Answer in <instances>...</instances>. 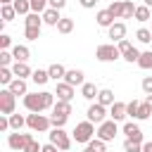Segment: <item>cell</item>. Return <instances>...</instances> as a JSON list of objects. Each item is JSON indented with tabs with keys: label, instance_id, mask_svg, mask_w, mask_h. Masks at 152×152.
Listing matches in <instances>:
<instances>
[{
	"label": "cell",
	"instance_id": "11a10c76",
	"mask_svg": "<svg viewBox=\"0 0 152 152\" xmlns=\"http://www.w3.org/2000/svg\"><path fill=\"white\" fill-rule=\"evenodd\" d=\"M142 2H145V5H147V7H152V0H142Z\"/></svg>",
	"mask_w": 152,
	"mask_h": 152
},
{
	"label": "cell",
	"instance_id": "ee69618b",
	"mask_svg": "<svg viewBox=\"0 0 152 152\" xmlns=\"http://www.w3.org/2000/svg\"><path fill=\"white\" fill-rule=\"evenodd\" d=\"M40 150H43V145H38L36 140H31V142H28V145H26L21 152H40Z\"/></svg>",
	"mask_w": 152,
	"mask_h": 152
},
{
	"label": "cell",
	"instance_id": "74e56055",
	"mask_svg": "<svg viewBox=\"0 0 152 152\" xmlns=\"http://www.w3.org/2000/svg\"><path fill=\"white\" fill-rule=\"evenodd\" d=\"M124 150H126V152H142V142L126 140V142H124Z\"/></svg>",
	"mask_w": 152,
	"mask_h": 152
},
{
	"label": "cell",
	"instance_id": "603a6c76",
	"mask_svg": "<svg viewBox=\"0 0 152 152\" xmlns=\"http://www.w3.org/2000/svg\"><path fill=\"white\" fill-rule=\"evenodd\" d=\"M31 81H33L36 86H45V83L50 81V74H48V71H43V69H36V71L31 74Z\"/></svg>",
	"mask_w": 152,
	"mask_h": 152
},
{
	"label": "cell",
	"instance_id": "681fc988",
	"mask_svg": "<svg viewBox=\"0 0 152 152\" xmlns=\"http://www.w3.org/2000/svg\"><path fill=\"white\" fill-rule=\"evenodd\" d=\"M40 152H57V147L52 145V142H48V145H43V150Z\"/></svg>",
	"mask_w": 152,
	"mask_h": 152
},
{
	"label": "cell",
	"instance_id": "9c48e42d",
	"mask_svg": "<svg viewBox=\"0 0 152 152\" xmlns=\"http://www.w3.org/2000/svg\"><path fill=\"white\" fill-rule=\"evenodd\" d=\"M107 116V109H104V104H100V102H95V104H90L88 107V121H93V124H102V121H107L104 119Z\"/></svg>",
	"mask_w": 152,
	"mask_h": 152
},
{
	"label": "cell",
	"instance_id": "2e32d148",
	"mask_svg": "<svg viewBox=\"0 0 152 152\" xmlns=\"http://www.w3.org/2000/svg\"><path fill=\"white\" fill-rule=\"evenodd\" d=\"M112 24H116V21H114V14H112L109 10H100V12H97V26L109 28Z\"/></svg>",
	"mask_w": 152,
	"mask_h": 152
},
{
	"label": "cell",
	"instance_id": "4fadbf2b",
	"mask_svg": "<svg viewBox=\"0 0 152 152\" xmlns=\"http://www.w3.org/2000/svg\"><path fill=\"white\" fill-rule=\"evenodd\" d=\"M62 21V17H59V10H52V7H48L45 12H43V24H50V26H57Z\"/></svg>",
	"mask_w": 152,
	"mask_h": 152
},
{
	"label": "cell",
	"instance_id": "cb8c5ba5",
	"mask_svg": "<svg viewBox=\"0 0 152 152\" xmlns=\"http://www.w3.org/2000/svg\"><path fill=\"white\" fill-rule=\"evenodd\" d=\"M26 26H31V28H40V26H43V14H38V12L26 14Z\"/></svg>",
	"mask_w": 152,
	"mask_h": 152
},
{
	"label": "cell",
	"instance_id": "6da1fadb",
	"mask_svg": "<svg viewBox=\"0 0 152 152\" xmlns=\"http://www.w3.org/2000/svg\"><path fill=\"white\" fill-rule=\"evenodd\" d=\"M24 107L33 114H40L43 109H52L55 107V93H48V90L28 93V95H24Z\"/></svg>",
	"mask_w": 152,
	"mask_h": 152
},
{
	"label": "cell",
	"instance_id": "484cf974",
	"mask_svg": "<svg viewBox=\"0 0 152 152\" xmlns=\"http://www.w3.org/2000/svg\"><path fill=\"white\" fill-rule=\"evenodd\" d=\"M14 78H17V76L12 74V69H10V66H0V83H2V86H10Z\"/></svg>",
	"mask_w": 152,
	"mask_h": 152
},
{
	"label": "cell",
	"instance_id": "3957f363",
	"mask_svg": "<svg viewBox=\"0 0 152 152\" xmlns=\"http://www.w3.org/2000/svg\"><path fill=\"white\" fill-rule=\"evenodd\" d=\"M95 57H97L100 62H114V59H119V57H121V50H119L114 43L97 45V50H95Z\"/></svg>",
	"mask_w": 152,
	"mask_h": 152
},
{
	"label": "cell",
	"instance_id": "d590c367",
	"mask_svg": "<svg viewBox=\"0 0 152 152\" xmlns=\"http://www.w3.org/2000/svg\"><path fill=\"white\" fill-rule=\"evenodd\" d=\"M135 38H138L140 43H150V40H152V31H150V28H138V31H135Z\"/></svg>",
	"mask_w": 152,
	"mask_h": 152
},
{
	"label": "cell",
	"instance_id": "9a60e30c",
	"mask_svg": "<svg viewBox=\"0 0 152 152\" xmlns=\"http://www.w3.org/2000/svg\"><path fill=\"white\" fill-rule=\"evenodd\" d=\"M109 116H112L114 121H121L124 116H128V112H126V102H114L112 109H109Z\"/></svg>",
	"mask_w": 152,
	"mask_h": 152
},
{
	"label": "cell",
	"instance_id": "30bf717a",
	"mask_svg": "<svg viewBox=\"0 0 152 152\" xmlns=\"http://www.w3.org/2000/svg\"><path fill=\"white\" fill-rule=\"evenodd\" d=\"M55 95H57V100L71 102V97H74V86H69L66 81H62V83H57V90H55Z\"/></svg>",
	"mask_w": 152,
	"mask_h": 152
},
{
	"label": "cell",
	"instance_id": "9f6ffc18",
	"mask_svg": "<svg viewBox=\"0 0 152 152\" xmlns=\"http://www.w3.org/2000/svg\"><path fill=\"white\" fill-rule=\"evenodd\" d=\"M83 152H95V150H93V147H86V150H83Z\"/></svg>",
	"mask_w": 152,
	"mask_h": 152
},
{
	"label": "cell",
	"instance_id": "816d5d0a",
	"mask_svg": "<svg viewBox=\"0 0 152 152\" xmlns=\"http://www.w3.org/2000/svg\"><path fill=\"white\" fill-rule=\"evenodd\" d=\"M142 152H152V142H142Z\"/></svg>",
	"mask_w": 152,
	"mask_h": 152
},
{
	"label": "cell",
	"instance_id": "d6986e66",
	"mask_svg": "<svg viewBox=\"0 0 152 152\" xmlns=\"http://www.w3.org/2000/svg\"><path fill=\"white\" fill-rule=\"evenodd\" d=\"M52 114H57V116H66V119H69V114H71V102L57 100L55 107H52Z\"/></svg>",
	"mask_w": 152,
	"mask_h": 152
},
{
	"label": "cell",
	"instance_id": "e575fe53",
	"mask_svg": "<svg viewBox=\"0 0 152 152\" xmlns=\"http://www.w3.org/2000/svg\"><path fill=\"white\" fill-rule=\"evenodd\" d=\"M124 59H126V62H138V59H140V50L131 45V48L124 52Z\"/></svg>",
	"mask_w": 152,
	"mask_h": 152
},
{
	"label": "cell",
	"instance_id": "f35d334b",
	"mask_svg": "<svg viewBox=\"0 0 152 152\" xmlns=\"http://www.w3.org/2000/svg\"><path fill=\"white\" fill-rule=\"evenodd\" d=\"M138 109H140V102H138V100H131V102L126 104V112H128V116H138Z\"/></svg>",
	"mask_w": 152,
	"mask_h": 152
},
{
	"label": "cell",
	"instance_id": "836d02e7",
	"mask_svg": "<svg viewBox=\"0 0 152 152\" xmlns=\"http://www.w3.org/2000/svg\"><path fill=\"white\" fill-rule=\"evenodd\" d=\"M131 17H135V5L131 0H124V14H121V19H131Z\"/></svg>",
	"mask_w": 152,
	"mask_h": 152
},
{
	"label": "cell",
	"instance_id": "ab89813d",
	"mask_svg": "<svg viewBox=\"0 0 152 152\" xmlns=\"http://www.w3.org/2000/svg\"><path fill=\"white\" fill-rule=\"evenodd\" d=\"M14 57H12V52H7V50H0V66H10V62H12Z\"/></svg>",
	"mask_w": 152,
	"mask_h": 152
},
{
	"label": "cell",
	"instance_id": "f546056e",
	"mask_svg": "<svg viewBox=\"0 0 152 152\" xmlns=\"http://www.w3.org/2000/svg\"><path fill=\"white\" fill-rule=\"evenodd\" d=\"M17 14H31V0H14Z\"/></svg>",
	"mask_w": 152,
	"mask_h": 152
},
{
	"label": "cell",
	"instance_id": "e0dca14e",
	"mask_svg": "<svg viewBox=\"0 0 152 152\" xmlns=\"http://www.w3.org/2000/svg\"><path fill=\"white\" fill-rule=\"evenodd\" d=\"M12 57H14V62H28L31 52H28L26 45H14L12 48Z\"/></svg>",
	"mask_w": 152,
	"mask_h": 152
},
{
	"label": "cell",
	"instance_id": "bcb514c9",
	"mask_svg": "<svg viewBox=\"0 0 152 152\" xmlns=\"http://www.w3.org/2000/svg\"><path fill=\"white\" fill-rule=\"evenodd\" d=\"M142 90H145L147 95H152V76H145V78H142Z\"/></svg>",
	"mask_w": 152,
	"mask_h": 152
},
{
	"label": "cell",
	"instance_id": "5b68a950",
	"mask_svg": "<svg viewBox=\"0 0 152 152\" xmlns=\"http://www.w3.org/2000/svg\"><path fill=\"white\" fill-rule=\"evenodd\" d=\"M26 126L31 128V131H38V133H45L50 126H52V121L48 119V116H43V114H28L26 116Z\"/></svg>",
	"mask_w": 152,
	"mask_h": 152
},
{
	"label": "cell",
	"instance_id": "ac0fdd59",
	"mask_svg": "<svg viewBox=\"0 0 152 152\" xmlns=\"http://www.w3.org/2000/svg\"><path fill=\"white\" fill-rule=\"evenodd\" d=\"M12 74H14L17 78H26V76H31L33 71L28 69L26 62H14V64H12Z\"/></svg>",
	"mask_w": 152,
	"mask_h": 152
},
{
	"label": "cell",
	"instance_id": "b9f144b4",
	"mask_svg": "<svg viewBox=\"0 0 152 152\" xmlns=\"http://www.w3.org/2000/svg\"><path fill=\"white\" fill-rule=\"evenodd\" d=\"M150 114H152V109H150L145 102H140V109H138V116H135V119H147Z\"/></svg>",
	"mask_w": 152,
	"mask_h": 152
},
{
	"label": "cell",
	"instance_id": "52a82bcc",
	"mask_svg": "<svg viewBox=\"0 0 152 152\" xmlns=\"http://www.w3.org/2000/svg\"><path fill=\"white\" fill-rule=\"evenodd\" d=\"M116 121L114 119H109V121H102L100 126H97V138L100 140H104V142H109V140H114L116 138Z\"/></svg>",
	"mask_w": 152,
	"mask_h": 152
},
{
	"label": "cell",
	"instance_id": "6f0895ef",
	"mask_svg": "<svg viewBox=\"0 0 152 152\" xmlns=\"http://www.w3.org/2000/svg\"><path fill=\"white\" fill-rule=\"evenodd\" d=\"M150 21H152V19H150Z\"/></svg>",
	"mask_w": 152,
	"mask_h": 152
},
{
	"label": "cell",
	"instance_id": "f1b7e54d",
	"mask_svg": "<svg viewBox=\"0 0 152 152\" xmlns=\"http://www.w3.org/2000/svg\"><path fill=\"white\" fill-rule=\"evenodd\" d=\"M57 31H59V33H71V31H74V19L62 17V21L57 24Z\"/></svg>",
	"mask_w": 152,
	"mask_h": 152
},
{
	"label": "cell",
	"instance_id": "83f0119b",
	"mask_svg": "<svg viewBox=\"0 0 152 152\" xmlns=\"http://www.w3.org/2000/svg\"><path fill=\"white\" fill-rule=\"evenodd\" d=\"M135 19H138V21H150V19H152V14H150V7H147V5H140V7H135Z\"/></svg>",
	"mask_w": 152,
	"mask_h": 152
},
{
	"label": "cell",
	"instance_id": "f6af8a7d",
	"mask_svg": "<svg viewBox=\"0 0 152 152\" xmlns=\"http://www.w3.org/2000/svg\"><path fill=\"white\" fill-rule=\"evenodd\" d=\"M10 45H12V38H10L7 33H0V48H2V50H7Z\"/></svg>",
	"mask_w": 152,
	"mask_h": 152
},
{
	"label": "cell",
	"instance_id": "7bdbcfd3",
	"mask_svg": "<svg viewBox=\"0 0 152 152\" xmlns=\"http://www.w3.org/2000/svg\"><path fill=\"white\" fill-rule=\"evenodd\" d=\"M50 121H52V126H55V128H62V126L66 124V116H57V114H52V116H50Z\"/></svg>",
	"mask_w": 152,
	"mask_h": 152
},
{
	"label": "cell",
	"instance_id": "f907efd6",
	"mask_svg": "<svg viewBox=\"0 0 152 152\" xmlns=\"http://www.w3.org/2000/svg\"><path fill=\"white\" fill-rule=\"evenodd\" d=\"M78 2H81L83 7H88V10H90V7H95V2H97V0H78Z\"/></svg>",
	"mask_w": 152,
	"mask_h": 152
},
{
	"label": "cell",
	"instance_id": "d4e9b609",
	"mask_svg": "<svg viewBox=\"0 0 152 152\" xmlns=\"http://www.w3.org/2000/svg\"><path fill=\"white\" fill-rule=\"evenodd\" d=\"M97 88H95V83H83L81 86V95L86 97V100H93V97H97Z\"/></svg>",
	"mask_w": 152,
	"mask_h": 152
},
{
	"label": "cell",
	"instance_id": "4dcf8cb0",
	"mask_svg": "<svg viewBox=\"0 0 152 152\" xmlns=\"http://www.w3.org/2000/svg\"><path fill=\"white\" fill-rule=\"evenodd\" d=\"M0 14H2V21H12L17 17V10H14V5H2Z\"/></svg>",
	"mask_w": 152,
	"mask_h": 152
},
{
	"label": "cell",
	"instance_id": "7dc6e473",
	"mask_svg": "<svg viewBox=\"0 0 152 152\" xmlns=\"http://www.w3.org/2000/svg\"><path fill=\"white\" fill-rule=\"evenodd\" d=\"M116 48H119V50H121V57H124V52H126V50H128V48H131V43H128V40H126V38H124V40H119V43H116Z\"/></svg>",
	"mask_w": 152,
	"mask_h": 152
},
{
	"label": "cell",
	"instance_id": "8992f818",
	"mask_svg": "<svg viewBox=\"0 0 152 152\" xmlns=\"http://www.w3.org/2000/svg\"><path fill=\"white\" fill-rule=\"evenodd\" d=\"M50 142H52L57 150H62V152H66V150L71 147V138H69L62 128H52V131H50Z\"/></svg>",
	"mask_w": 152,
	"mask_h": 152
},
{
	"label": "cell",
	"instance_id": "f5cc1de1",
	"mask_svg": "<svg viewBox=\"0 0 152 152\" xmlns=\"http://www.w3.org/2000/svg\"><path fill=\"white\" fill-rule=\"evenodd\" d=\"M145 104H147V107L152 109V95H147V97H145Z\"/></svg>",
	"mask_w": 152,
	"mask_h": 152
},
{
	"label": "cell",
	"instance_id": "8fae6325",
	"mask_svg": "<svg viewBox=\"0 0 152 152\" xmlns=\"http://www.w3.org/2000/svg\"><path fill=\"white\" fill-rule=\"evenodd\" d=\"M124 133H126V140L142 142V131H140V126H135V124H124Z\"/></svg>",
	"mask_w": 152,
	"mask_h": 152
},
{
	"label": "cell",
	"instance_id": "c3c4849f",
	"mask_svg": "<svg viewBox=\"0 0 152 152\" xmlns=\"http://www.w3.org/2000/svg\"><path fill=\"white\" fill-rule=\"evenodd\" d=\"M64 5H66V0H50V7L52 10H62Z\"/></svg>",
	"mask_w": 152,
	"mask_h": 152
},
{
	"label": "cell",
	"instance_id": "44dd1931",
	"mask_svg": "<svg viewBox=\"0 0 152 152\" xmlns=\"http://www.w3.org/2000/svg\"><path fill=\"white\" fill-rule=\"evenodd\" d=\"M48 74H50V78H52V81H59V78H64V76H66V69H64L62 64H57V62H55V64H50Z\"/></svg>",
	"mask_w": 152,
	"mask_h": 152
},
{
	"label": "cell",
	"instance_id": "d6a6232c",
	"mask_svg": "<svg viewBox=\"0 0 152 152\" xmlns=\"http://www.w3.org/2000/svg\"><path fill=\"white\" fill-rule=\"evenodd\" d=\"M48 7H50V0H31V10L38 14H43Z\"/></svg>",
	"mask_w": 152,
	"mask_h": 152
},
{
	"label": "cell",
	"instance_id": "7c38bea8",
	"mask_svg": "<svg viewBox=\"0 0 152 152\" xmlns=\"http://www.w3.org/2000/svg\"><path fill=\"white\" fill-rule=\"evenodd\" d=\"M64 81L69 83V86H83L86 81H83V71L81 69H69L66 71V76H64Z\"/></svg>",
	"mask_w": 152,
	"mask_h": 152
},
{
	"label": "cell",
	"instance_id": "5bb4252c",
	"mask_svg": "<svg viewBox=\"0 0 152 152\" xmlns=\"http://www.w3.org/2000/svg\"><path fill=\"white\" fill-rule=\"evenodd\" d=\"M124 36H126V24H121V21H116V24H112L109 26V38L112 40H124Z\"/></svg>",
	"mask_w": 152,
	"mask_h": 152
},
{
	"label": "cell",
	"instance_id": "277c9868",
	"mask_svg": "<svg viewBox=\"0 0 152 152\" xmlns=\"http://www.w3.org/2000/svg\"><path fill=\"white\" fill-rule=\"evenodd\" d=\"M14 104H17V95H14L10 88L0 90V114L12 116V114H14Z\"/></svg>",
	"mask_w": 152,
	"mask_h": 152
},
{
	"label": "cell",
	"instance_id": "8d00e7d4",
	"mask_svg": "<svg viewBox=\"0 0 152 152\" xmlns=\"http://www.w3.org/2000/svg\"><path fill=\"white\" fill-rule=\"evenodd\" d=\"M24 124H26V119H24V116H19V114H12V116H10V126H12L14 131H19Z\"/></svg>",
	"mask_w": 152,
	"mask_h": 152
},
{
	"label": "cell",
	"instance_id": "ffe728a7",
	"mask_svg": "<svg viewBox=\"0 0 152 152\" xmlns=\"http://www.w3.org/2000/svg\"><path fill=\"white\" fill-rule=\"evenodd\" d=\"M7 88H10L14 95H28V88H26V81H24V78H14Z\"/></svg>",
	"mask_w": 152,
	"mask_h": 152
},
{
	"label": "cell",
	"instance_id": "1f68e13d",
	"mask_svg": "<svg viewBox=\"0 0 152 152\" xmlns=\"http://www.w3.org/2000/svg\"><path fill=\"white\" fill-rule=\"evenodd\" d=\"M107 10H109V12L114 14V19H119V17L124 14V0H114V2H112V5L107 7Z\"/></svg>",
	"mask_w": 152,
	"mask_h": 152
},
{
	"label": "cell",
	"instance_id": "db71d44e",
	"mask_svg": "<svg viewBox=\"0 0 152 152\" xmlns=\"http://www.w3.org/2000/svg\"><path fill=\"white\" fill-rule=\"evenodd\" d=\"M2 5H14V0H0Z\"/></svg>",
	"mask_w": 152,
	"mask_h": 152
},
{
	"label": "cell",
	"instance_id": "60d3db41",
	"mask_svg": "<svg viewBox=\"0 0 152 152\" xmlns=\"http://www.w3.org/2000/svg\"><path fill=\"white\" fill-rule=\"evenodd\" d=\"M24 33H26V38H28V40H38V38H40V28H31V26H26V31H24Z\"/></svg>",
	"mask_w": 152,
	"mask_h": 152
},
{
	"label": "cell",
	"instance_id": "7402d4cb",
	"mask_svg": "<svg viewBox=\"0 0 152 152\" xmlns=\"http://www.w3.org/2000/svg\"><path fill=\"white\" fill-rule=\"evenodd\" d=\"M97 102H100V104H104V107H112V104H114V93H112L109 88L100 90V93H97Z\"/></svg>",
	"mask_w": 152,
	"mask_h": 152
},
{
	"label": "cell",
	"instance_id": "4316f807",
	"mask_svg": "<svg viewBox=\"0 0 152 152\" xmlns=\"http://www.w3.org/2000/svg\"><path fill=\"white\" fill-rule=\"evenodd\" d=\"M138 66H140V69H152V50H145V52H140Z\"/></svg>",
	"mask_w": 152,
	"mask_h": 152
},
{
	"label": "cell",
	"instance_id": "ba28073f",
	"mask_svg": "<svg viewBox=\"0 0 152 152\" xmlns=\"http://www.w3.org/2000/svg\"><path fill=\"white\" fill-rule=\"evenodd\" d=\"M33 140V135L31 133H10V138H7V145L14 150V152H21L28 142Z\"/></svg>",
	"mask_w": 152,
	"mask_h": 152
},
{
	"label": "cell",
	"instance_id": "7a4b0ae2",
	"mask_svg": "<svg viewBox=\"0 0 152 152\" xmlns=\"http://www.w3.org/2000/svg\"><path fill=\"white\" fill-rule=\"evenodd\" d=\"M97 131H95V126H93V121H81V124H76V128H74V140L76 142H90L93 140V135H95Z\"/></svg>",
	"mask_w": 152,
	"mask_h": 152
}]
</instances>
